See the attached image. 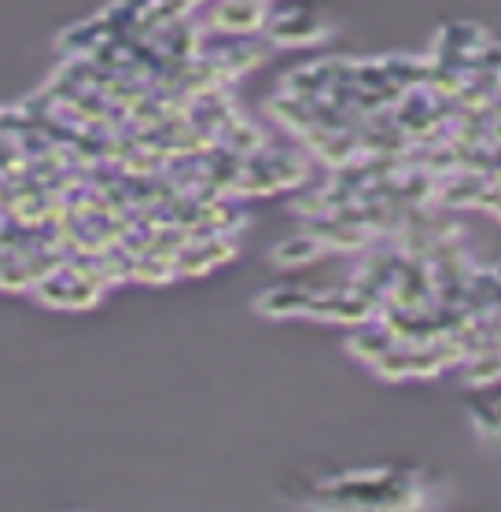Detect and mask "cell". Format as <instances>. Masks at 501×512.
I'll list each match as a JSON object with an SVG mask.
<instances>
[{
  "instance_id": "6da1fadb",
  "label": "cell",
  "mask_w": 501,
  "mask_h": 512,
  "mask_svg": "<svg viewBox=\"0 0 501 512\" xmlns=\"http://www.w3.org/2000/svg\"><path fill=\"white\" fill-rule=\"evenodd\" d=\"M258 26H262V0H222L214 8V30L251 34Z\"/></svg>"
},
{
  "instance_id": "7a4b0ae2",
  "label": "cell",
  "mask_w": 501,
  "mask_h": 512,
  "mask_svg": "<svg viewBox=\"0 0 501 512\" xmlns=\"http://www.w3.org/2000/svg\"><path fill=\"white\" fill-rule=\"evenodd\" d=\"M314 306V291H299V288H277L266 291L258 299V314L266 317H295V314H310Z\"/></svg>"
},
{
  "instance_id": "3957f363",
  "label": "cell",
  "mask_w": 501,
  "mask_h": 512,
  "mask_svg": "<svg viewBox=\"0 0 501 512\" xmlns=\"http://www.w3.org/2000/svg\"><path fill=\"white\" fill-rule=\"evenodd\" d=\"M317 255H325V244H321V236L317 233H303V236H292V240H284V244L273 247V266H303V262H314Z\"/></svg>"
},
{
  "instance_id": "277c9868",
  "label": "cell",
  "mask_w": 501,
  "mask_h": 512,
  "mask_svg": "<svg viewBox=\"0 0 501 512\" xmlns=\"http://www.w3.org/2000/svg\"><path fill=\"white\" fill-rule=\"evenodd\" d=\"M269 37L273 41H284V45H306V41H317V37H325V26L317 23L314 15H288V19H280V23L269 26Z\"/></svg>"
},
{
  "instance_id": "5b68a950",
  "label": "cell",
  "mask_w": 501,
  "mask_h": 512,
  "mask_svg": "<svg viewBox=\"0 0 501 512\" xmlns=\"http://www.w3.org/2000/svg\"><path fill=\"white\" fill-rule=\"evenodd\" d=\"M391 332H362V336H354L350 339V354H358V358H365V361H376V358H384L387 350H391Z\"/></svg>"
}]
</instances>
